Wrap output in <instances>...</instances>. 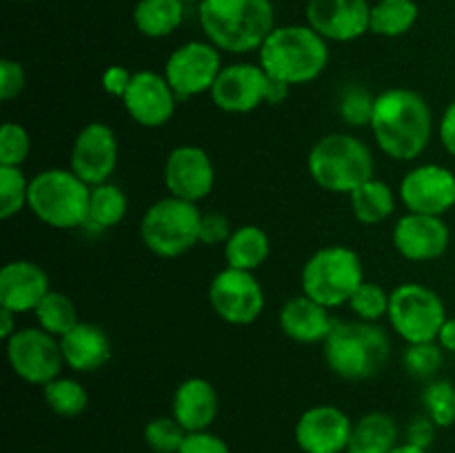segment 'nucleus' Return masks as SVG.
<instances>
[{
    "label": "nucleus",
    "mask_w": 455,
    "mask_h": 453,
    "mask_svg": "<svg viewBox=\"0 0 455 453\" xmlns=\"http://www.w3.org/2000/svg\"><path fill=\"white\" fill-rule=\"evenodd\" d=\"M369 127L382 154L409 163L429 147L434 114L422 93L407 87H391L376 96Z\"/></svg>",
    "instance_id": "f257e3e1"
},
{
    "label": "nucleus",
    "mask_w": 455,
    "mask_h": 453,
    "mask_svg": "<svg viewBox=\"0 0 455 453\" xmlns=\"http://www.w3.org/2000/svg\"><path fill=\"white\" fill-rule=\"evenodd\" d=\"M198 20L220 52H258L275 27L271 0H200Z\"/></svg>",
    "instance_id": "f03ea898"
},
{
    "label": "nucleus",
    "mask_w": 455,
    "mask_h": 453,
    "mask_svg": "<svg viewBox=\"0 0 455 453\" xmlns=\"http://www.w3.org/2000/svg\"><path fill=\"white\" fill-rule=\"evenodd\" d=\"M258 65L280 83H314L329 65V44L309 25L274 27L258 49Z\"/></svg>",
    "instance_id": "7ed1b4c3"
},
{
    "label": "nucleus",
    "mask_w": 455,
    "mask_h": 453,
    "mask_svg": "<svg viewBox=\"0 0 455 453\" xmlns=\"http://www.w3.org/2000/svg\"><path fill=\"white\" fill-rule=\"evenodd\" d=\"M324 362L342 380L376 378L391 355V340L378 322L338 320L323 342Z\"/></svg>",
    "instance_id": "20e7f679"
},
{
    "label": "nucleus",
    "mask_w": 455,
    "mask_h": 453,
    "mask_svg": "<svg viewBox=\"0 0 455 453\" xmlns=\"http://www.w3.org/2000/svg\"><path fill=\"white\" fill-rule=\"evenodd\" d=\"M307 169L320 189L349 195L363 182L371 180L376 160L367 142L354 133L333 131L314 142L307 155Z\"/></svg>",
    "instance_id": "39448f33"
},
{
    "label": "nucleus",
    "mask_w": 455,
    "mask_h": 453,
    "mask_svg": "<svg viewBox=\"0 0 455 453\" xmlns=\"http://www.w3.org/2000/svg\"><path fill=\"white\" fill-rule=\"evenodd\" d=\"M92 187L71 169H43L29 180L27 209L53 229H78L87 222Z\"/></svg>",
    "instance_id": "423d86ee"
},
{
    "label": "nucleus",
    "mask_w": 455,
    "mask_h": 453,
    "mask_svg": "<svg viewBox=\"0 0 455 453\" xmlns=\"http://www.w3.org/2000/svg\"><path fill=\"white\" fill-rule=\"evenodd\" d=\"M302 293L327 309L349 305L364 282V266L358 253L345 244L318 249L302 266Z\"/></svg>",
    "instance_id": "0eeeda50"
},
{
    "label": "nucleus",
    "mask_w": 455,
    "mask_h": 453,
    "mask_svg": "<svg viewBox=\"0 0 455 453\" xmlns=\"http://www.w3.org/2000/svg\"><path fill=\"white\" fill-rule=\"evenodd\" d=\"M203 211L196 203L164 195L149 204L140 220L142 244L158 258H180L200 244Z\"/></svg>",
    "instance_id": "6e6552de"
},
{
    "label": "nucleus",
    "mask_w": 455,
    "mask_h": 453,
    "mask_svg": "<svg viewBox=\"0 0 455 453\" xmlns=\"http://www.w3.org/2000/svg\"><path fill=\"white\" fill-rule=\"evenodd\" d=\"M387 320L395 336L407 345L435 342L440 327L447 320V306L434 289L418 282H404L391 291Z\"/></svg>",
    "instance_id": "1a4fd4ad"
},
{
    "label": "nucleus",
    "mask_w": 455,
    "mask_h": 453,
    "mask_svg": "<svg viewBox=\"0 0 455 453\" xmlns=\"http://www.w3.org/2000/svg\"><path fill=\"white\" fill-rule=\"evenodd\" d=\"M7 345V362L12 371L27 385L44 386L60 378L65 358L60 340L40 327H22L13 333Z\"/></svg>",
    "instance_id": "9d476101"
},
{
    "label": "nucleus",
    "mask_w": 455,
    "mask_h": 453,
    "mask_svg": "<svg viewBox=\"0 0 455 453\" xmlns=\"http://www.w3.org/2000/svg\"><path fill=\"white\" fill-rule=\"evenodd\" d=\"M220 71V49L209 40H189L169 53L163 76L182 102L212 91Z\"/></svg>",
    "instance_id": "9b49d317"
},
{
    "label": "nucleus",
    "mask_w": 455,
    "mask_h": 453,
    "mask_svg": "<svg viewBox=\"0 0 455 453\" xmlns=\"http://www.w3.org/2000/svg\"><path fill=\"white\" fill-rule=\"evenodd\" d=\"M209 305L222 322L247 327L265 311V291L253 271L225 266L209 282Z\"/></svg>",
    "instance_id": "f8f14e48"
},
{
    "label": "nucleus",
    "mask_w": 455,
    "mask_h": 453,
    "mask_svg": "<svg viewBox=\"0 0 455 453\" xmlns=\"http://www.w3.org/2000/svg\"><path fill=\"white\" fill-rule=\"evenodd\" d=\"M398 195L407 211L444 216L455 207V173L435 163L418 164L404 173Z\"/></svg>",
    "instance_id": "ddd939ff"
},
{
    "label": "nucleus",
    "mask_w": 455,
    "mask_h": 453,
    "mask_svg": "<svg viewBox=\"0 0 455 453\" xmlns=\"http://www.w3.org/2000/svg\"><path fill=\"white\" fill-rule=\"evenodd\" d=\"M163 176L169 195L196 204L207 198L216 185V167L212 155L196 145L173 147L164 160Z\"/></svg>",
    "instance_id": "4468645a"
},
{
    "label": "nucleus",
    "mask_w": 455,
    "mask_h": 453,
    "mask_svg": "<svg viewBox=\"0 0 455 453\" xmlns=\"http://www.w3.org/2000/svg\"><path fill=\"white\" fill-rule=\"evenodd\" d=\"M116 164H118V138L114 129L100 120L84 124L71 145V171L89 187H96L109 182Z\"/></svg>",
    "instance_id": "2eb2a0df"
},
{
    "label": "nucleus",
    "mask_w": 455,
    "mask_h": 453,
    "mask_svg": "<svg viewBox=\"0 0 455 453\" xmlns=\"http://www.w3.org/2000/svg\"><path fill=\"white\" fill-rule=\"evenodd\" d=\"M269 84L271 76L260 65L234 62L222 67L209 96L213 105L225 114H249L260 105H267Z\"/></svg>",
    "instance_id": "dca6fc26"
},
{
    "label": "nucleus",
    "mask_w": 455,
    "mask_h": 453,
    "mask_svg": "<svg viewBox=\"0 0 455 453\" xmlns=\"http://www.w3.org/2000/svg\"><path fill=\"white\" fill-rule=\"evenodd\" d=\"M354 420L336 404L305 409L293 426V438L302 453H347Z\"/></svg>",
    "instance_id": "f3484780"
},
{
    "label": "nucleus",
    "mask_w": 455,
    "mask_h": 453,
    "mask_svg": "<svg viewBox=\"0 0 455 453\" xmlns=\"http://www.w3.org/2000/svg\"><path fill=\"white\" fill-rule=\"evenodd\" d=\"M178 102L180 100L169 87L167 78L151 69L133 71L132 83L123 96V105L129 118L147 129L164 127L176 114Z\"/></svg>",
    "instance_id": "a211bd4d"
},
{
    "label": "nucleus",
    "mask_w": 455,
    "mask_h": 453,
    "mask_svg": "<svg viewBox=\"0 0 455 453\" xmlns=\"http://www.w3.org/2000/svg\"><path fill=\"white\" fill-rule=\"evenodd\" d=\"M394 247L404 260L409 262H431L444 256L449 249L447 222L443 216H427V213L407 211L394 225Z\"/></svg>",
    "instance_id": "6ab92c4d"
},
{
    "label": "nucleus",
    "mask_w": 455,
    "mask_h": 453,
    "mask_svg": "<svg viewBox=\"0 0 455 453\" xmlns=\"http://www.w3.org/2000/svg\"><path fill=\"white\" fill-rule=\"evenodd\" d=\"M371 4L369 0H309L307 25L324 40L351 43L369 31Z\"/></svg>",
    "instance_id": "aec40b11"
},
{
    "label": "nucleus",
    "mask_w": 455,
    "mask_h": 453,
    "mask_svg": "<svg viewBox=\"0 0 455 453\" xmlns=\"http://www.w3.org/2000/svg\"><path fill=\"white\" fill-rule=\"evenodd\" d=\"M52 291L49 275L31 260H12L0 269V306L13 314H34Z\"/></svg>",
    "instance_id": "412c9836"
},
{
    "label": "nucleus",
    "mask_w": 455,
    "mask_h": 453,
    "mask_svg": "<svg viewBox=\"0 0 455 453\" xmlns=\"http://www.w3.org/2000/svg\"><path fill=\"white\" fill-rule=\"evenodd\" d=\"M218 409V391L207 378H187L173 391L172 416L180 422L187 433L209 431V426L216 422Z\"/></svg>",
    "instance_id": "4be33fe9"
},
{
    "label": "nucleus",
    "mask_w": 455,
    "mask_h": 453,
    "mask_svg": "<svg viewBox=\"0 0 455 453\" xmlns=\"http://www.w3.org/2000/svg\"><path fill=\"white\" fill-rule=\"evenodd\" d=\"M331 315L327 306L318 305L309 296H293L283 305L278 314V324L289 340L298 345H318L327 340L333 329Z\"/></svg>",
    "instance_id": "5701e85b"
},
{
    "label": "nucleus",
    "mask_w": 455,
    "mask_h": 453,
    "mask_svg": "<svg viewBox=\"0 0 455 453\" xmlns=\"http://www.w3.org/2000/svg\"><path fill=\"white\" fill-rule=\"evenodd\" d=\"M65 367L76 373H93L111 358V340L102 327L80 320L69 333L60 338Z\"/></svg>",
    "instance_id": "b1692460"
},
{
    "label": "nucleus",
    "mask_w": 455,
    "mask_h": 453,
    "mask_svg": "<svg viewBox=\"0 0 455 453\" xmlns=\"http://www.w3.org/2000/svg\"><path fill=\"white\" fill-rule=\"evenodd\" d=\"M400 444V429L394 416L369 411L354 422L347 453H391Z\"/></svg>",
    "instance_id": "393cba45"
},
{
    "label": "nucleus",
    "mask_w": 455,
    "mask_h": 453,
    "mask_svg": "<svg viewBox=\"0 0 455 453\" xmlns=\"http://www.w3.org/2000/svg\"><path fill=\"white\" fill-rule=\"evenodd\" d=\"M227 266L243 271H256L267 262L271 253V240L258 225H243L234 229L222 247Z\"/></svg>",
    "instance_id": "a878e982"
},
{
    "label": "nucleus",
    "mask_w": 455,
    "mask_h": 453,
    "mask_svg": "<svg viewBox=\"0 0 455 453\" xmlns=\"http://www.w3.org/2000/svg\"><path fill=\"white\" fill-rule=\"evenodd\" d=\"M182 0H138L133 7V25L147 38H167L185 20Z\"/></svg>",
    "instance_id": "bb28decb"
},
{
    "label": "nucleus",
    "mask_w": 455,
    "mask_h": 453,
    "mask_svg": "<svg viewBox=\"0 0 455 453\" xmlns=\"http://www.w3.org/2000/svg\"><path fill=\"white\" fill-rule=\"evenodd\" d=\"M351 213L363 225H380L391 213L395 211V194L385 180H378L376 176L371 180L363 182L355 191L349 194Z\"/></svg>",
    "instance_id": "cd10ccee"
},
{
    "label": "nucleus",
    "mask_w": 455,
    "mask_h": 453,
    "mask_svg": "<svg viewBox=\"0 0 455 453\" xmlns=\"http://www.w3.org/2000/svg\"><path fill=\"white\" fill-rule=\"evenodd\" d=\"M127 195L114 182H102V185L92 187L89 194V209L84 229L107 231L114 229L127 216Z\"/></svg>",
    "instance_id": "c85d7f7f"
},
{
    "label": "nucleus",
    "mask_w": 455,
    "mask_h": 453,
    "mask_svg": "<svg viewBox=\"0 0 455 453\" xmlns=\"http://www.w3.org/2000/svg\"><path fill=\"white\" fill-rule=\"evenodd\" d=\"M418 13L416 0H378L371 4L369 31L382 38H398L416 25Z\"/></svg>",
    "instance_id": "c756f323"
},
{
    "label": "nucleus",
    "mask_w": 455,
    "mask_h": 453,
    "mask_svg": "<svg viewBox=\"0 0 455 453\" xmlns=\"http://www.w3.org/2000/svg\"><path fill=\"white\" fill-rule=\"evenodd\" d=\"M34 315L38 327L52 333V336H56L58 340L80 322L78 311H76V305L71 302V298L62 291H53V289L36 306Z\"/></svg>",
    "instance_id": "7c9ffc66"
},
{
    "label": "nucleus",
    "mask_w": 455,
    "mask_h": 453,
    "mask_svg": "<svg viewBox=\"0 0 455 453\" xmlns=\"http://www.w3.org/2000/svg\"><path fill=\"white\" fill-rule=\"evenodd\" d=\"M44 404L60 417H78L89 404V393L76 378H56L43 386Z\"/></svg>",
    "instance_id": "2f4dec72"
},
{
    "label": "nucleus",
    "mask_w": 455,
    "mask_h": 453,
    "mask_svg": "<svg viewBox=\"0 0 455 453\" xmlns=\"http://www.w3.org/2000/svg\"><path fill=\"white\" fill-rule=\"evenodd\" d=\"M29 203V180L22 167H0V218L18 216Z\"/></svg>",
    "instance_id": "473e14b6"
},
{
    "label": "nucleus",
    "mask_w": 455,
    "mask_h": 453,
    "mask_svg": "<svg viewBox=\"0 0 455 453\" xmlns=\"http://www.w3.org/2000/svg\"><path fill=\"white\" fill-rule=\"evenodd\" d=\"M422 407L435 426L455 425V385L449 380H429L422 389Z\"/></svg>",
    "instance_id": "72a5a7b5"
},
{
    "label": "nucleus",
    "mask_w": 455,
    "mask_h": 453,
    "mask_svg": "<svg viewBox=\"0 0 455 453\" xmlns=\"http://www.w3.org/2000/svg\"><path fill=\"white\" fill-rule=\"evenodd\" d=\"M443 346L438 342H416L403 351V369L416 380H434L443 367Z\"/></svg>",
    "instance_id": "f704fd0d"
},
{
    "label": "nucleus",
    "mask_w": 455,
    "mask_h": 453,
    "mask_svg": "<svg viewBox=\"0 0 455 453\" xmlns=\"http://www.w3.org/2000/svg\"><path fill=\"white\" fill-rule=\"evenodd\" d=\"M142 435L154 453H178L189 433L173 416H158L147 422Z\"/></svg>",
    "instance_id": "c9c22d12"
},
{
    "label": "nucleus",
    "mask_w": 455,
    "mask_h": 453,
    "mask_svg": "<svg viewBox=\"0 0 455 453\" xmlns=\"http://www.w3.org/2000/svg\"><path fill=\"white\" fill-rule=\"evenodd\" d=\"M376 96L363 84H351L340 93L338 100V114L349 127H369L373 115Z\"/></svg>",
    "instance_id": "e433bc0d"
},
{
    "label": "nucleus",
    "mask_w": 455,
    "mask_h": 453,
    "mask_svg": "<svg viewBox=\"0 0 455 453\" xmlns=\"http://www.w3.org/2000/svg\"><path fill=\"white\" fill-rule=\"evenodd\" d=\"M391 293H387L380 284L364 280L349 300V309L354 311L355 318L364 322H378L380 318H387L389 314Z\"/></svg>",
    "instance_id": "4c0bfd02"
},
{
    "label": "nucleus",
    "mask_w": 455,
    "mask_h": 453,
    "mask_svg": "<svg viewBox=\"0 0 455 453\" xmlns=\"http://www.w3.org/2000/svg\"><path fill=\"white\" fill-rule=\"evenodd\" d=\"M31 151V138L18 123H4L0 127V167H22Z\"/></svg>",
    "instance_id": "58836bf2"
},
{
    "label": "nucleus",
    "mask_w": 455,
    "mask_h": 453,
    "mask_svg": "<svg viewBox=\"0 0 455 453\" xmlns=\"http://www.w3.org/2000/svg\"><path fill=\"white\" fill-rule=\"evenodd\" d=\"M25 67L18 60H12V58H3L0 60V100L12 102L13 98H18L25 91Z\"/></svg>",
    "instance_id": "ea45409f"
},
{
    "label": "nucleus",
    "mask_w": 455,
    "mask_h": 453,
    "mask_svg": "<svg viewBox=\"0 0 455 453\" xmlns=\"http://www.w3.org/2000/svg\"><path fill=\"white\" fill-rule=\"evenodd\" d=\"M234 234L231 229V222L227 220V216L222 213L212 211L203 213V225H200V244H222L229 240V235Z\"/></svg>",
    "instance_id": "a19ab883"
},
{
    "label": "nucleus",
    "mask_w": 455,
    "mask_h": 453,
    "mask_svg": "<svg viewBox=\"0 0 455 453\" xmlns=\"http://www.w3.org/2000/svg\"><path fill=\"white\" fill-rule=\"evenodd\" d=\"M178 453H231L229 444L212 431H196L187 435Z\"/></svg>",
    "instance_id": "79ce46f5"
},
{
    "label": "nucleus",
    "mask_w": 455,
    "mask_h": 453,
    "mask_svg": "<svg viewBox=\"0 0 455 453\" xmlns=\"http://www.w3.org/2000/svg\"><path fill=\"white\" fill-rule=\"evenodd\" d=\"M435 429H438L435 422L431 420L427 413H422V416H416L411 422H409L407 440H404V442H411L422 449H429L435 440Z\"/></svg>",
    "instance_id": "37998d69"
},
{
    "label": "nucleus",
    "mask_w": 455,
    "mask_h": 453,
    "mask_svg": "<svg viewBox=\"0 0 455 453\" xmlns=\"http://www.w3.org/2000/svg\"><path fill=\"white\" fill-rule=\"evenodd\" d=\"M132 78H133V74L129 69H124V67H120V65H111L102 71L100 84H102V89L109 93V96L120 98V100H123V96H124V91H127Z\"/></svg>",
    "instance_id": "c03bdc74"
},
{
    "label": "nucleus",
    "mask_w": 455,
    "mask_h": 453,
    "mask_svg": "<svg viewBox=\"0 0 455 453\" xmlns=\"http://www.w3.org/2000/svg\"><path fill=\"white\" fill-rule=\"evenodd\" d=\"M438 136H440V142H443V147L447 149V154L455 158V100L449 102L443 118H440Z\"/></svg>",
    "instance_id": "a18cd8bd"
},
{
    "label": "nucleus",
    "mask_w": 455,
    "mask_h": 453,
    "mask_svg": "<svg viewBox=\"0 0 455 453\" xmlns=\"http://www.w3.org/2000/svg\"><path fill=\"white\" fill-rule=\"evenodd\" d=\"M435 342L443 346V351H451V354H455V315L453 318L444 320V324L440 327Z\"/></svg>",
    "instance_id": "49530a36"
},
{
    "label": "nucleus",
    "mask_w": 455,
    "mask_h": 453,
    "mask_svg": "<svg viewBox=\"0 0 455 453\" xmlns=\"http://www.w3.org/2000/svg\"><path fill=\"white\" fill-rule=\"evenodd\" d=\"M16 315L18 314H13V311L0 306V338H3V340H9V338L18 331Z\"/></svg>",
    "instance_id": "de8ad7c7"
},
{
    "label": "nucleus",
    "mask_w": 455,
    "mask_h": 453,
    "mask_svg": "<svg viewBox=\"0 0 455 453\" xmlns=\"http://www.w3.org/2000/svg\"><path fill=\"white\" fill-rule=\"evenodd\" d=\"M391 453H429V449H422V447H418V444H411V442H400Z\"/></svg>",
    "instance_id": "09e8293b"
},
{
    "label": "nucleus",
    "mask_w": 455,
    "mask_h": 453,
    "mask_svg": "<svg viewBox=\"0 0 455 453\" xmlns=\"http://www.w3.org/2000/svg\"><path fill=\"white\" fill-rule=\"evenodd\" d=\"M182 3H200V0H182Z\"/></svg>",
    "instance_id": "8fccbe9b"
},
{
    "label": "nucleus",
    "mask_w": 455,
    "mask_h": 453,
    "mask_svg": "<svg viewBox=\"0 0 455 453\" xmlns=\"http://www.w3.org/2000/svg\"><path fill=\"white\" fill-rule=\"evenodd\" d=\"M453 315H455V311H453Z\"/></svg>",
    "instance_id": "3c124183"
}]
</instances>
